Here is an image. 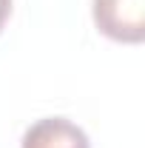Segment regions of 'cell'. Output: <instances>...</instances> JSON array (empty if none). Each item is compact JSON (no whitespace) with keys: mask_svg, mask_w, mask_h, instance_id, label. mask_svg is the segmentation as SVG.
<instances>
[{"mask_svg":"<svg viewBox=\"0 0 145 148\" xmlns=\"http://www.w3.org/2000/svg\"><path fill=\"white\" fill-rule=\"evenodd\" d=\"M94 26L117 43L145 40V0H91Z\"/></svg>","mask_w":145,"mask_h":148,"instance_id":"6da1fadb","label":"cell"},{"mask_svg":"<svg viewBox=\"0 0 145 148\" xmlns=\"http://www.w3.org/2000/svg\"><path fill=\"white\" fill-rule=\"evenodd\" d=\"M20 148H91L85 131L66 117H43L31 123Z\"/></svg>","mask_w":145,"mask_h":148,"instance_id":"7a4b0ae2","label":"cell"},{"mask_svg":"<svg viewBox=\"0 0 145 148\" xmlns=\"http://www.w3.org/2000/svg\"><path fill=\"white\" fill-rule=\"evenodd\" d=\"M9 14H12V0H0V32H3V26H6Z\"/></svg>","mask_w":145,"mask_h":148,"instance_id":"3957f363","label":"cell"}]
</instances>
